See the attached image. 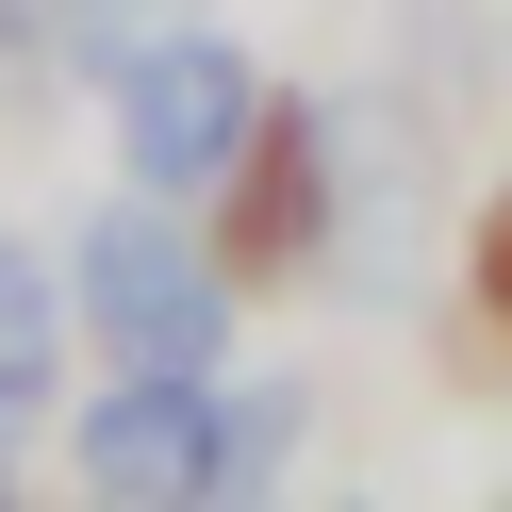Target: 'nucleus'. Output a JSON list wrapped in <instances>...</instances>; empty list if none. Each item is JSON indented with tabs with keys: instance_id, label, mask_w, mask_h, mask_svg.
<instances>
[{
	"instance_id": "1",
	"label": "nucleus",
	"mask_w": 512,
	"mask_h": 512,
	"mask_svg": "<svg viewBox=\"0 0 512 512\" xmlns=\"http://www.w3.org/2000/svg\"><path fill=\"white\" fill-rule=\"evenodd\" d=\"M67 298H83V331H100V364H149V380H215L232 364V298L248 281L215 265V248H182L166 232V199H116V215H83V248H67Z\"/></svg>"
},
{
	"instance_id": "2",
	"label": "nucleus",
	"mask_w": 512,
	"mask_h": 512,
	"mask_svg": "<svg viewBox=\"0 0 512 512\" xmlns=\"http://www.w3.org/2000/svg\"><path fill=\"white\" fill-rule=\"evenodd\" d=\"M100 116H116V166L149 199H215L265 133V67L232 34H116L100 50Z\"/></svg>"
},
{
	"instance_id": "3",
	"label": "nucleus",
	"mask_w": 512,
	"mask_h": 512,
	"mask_svg": "<svg viewBox=\"0 0 512 512\" xmlns=\"http://www.w3.org/2000/svg\"><path fill=\"white\" fill-rule=\"evenodd\" d=\"M67 463H83V496H215V380L116 364V397H83Z\"/></svg>"
},
{
	"instance_id": "4",
	"label": "nucleus",
	"mask_w": 512,
	"mask_h": 512,
	"mask_svg": "<svg viewBox=\"0 0 512 512\" xmlns=\"http://www.w3.org/2000/svg\"><path fill=\"white\" fill-rule=\"evenodd\" d=\"M67 331H83V298L50 281V248L0 232V446L50 430V397H67Z\"/></svg>"
},
{
	"instance_id": "5",
	"label": "nucleus",
	"mask_w": 512,
	"mask_h": 512,
	"mask_svg": "<svg viewBox=\"0 0 512 512\" xmlns=\"http://www.w3.org/2000/svg\"><path fill=\"white\" fill-rule=\"evenodd\" d=\"M298 463V380H215V496H265Z\"/></svg>"
},
{
	"instance_id": "6",
	"label": "nucleus",
	"mask_w": 512,
	"mask_h": 512,
	"mask_svg": "<svg viewBox=\"0 0 512 512\" xmlns=\"http://www.w3.org/2000/svg\"><path fill=\"white\" fill-rule=\"evenodd\" d=\"M479 314L512 331V199H496V232H479Z\"/></svg>"
}]
</instances>
